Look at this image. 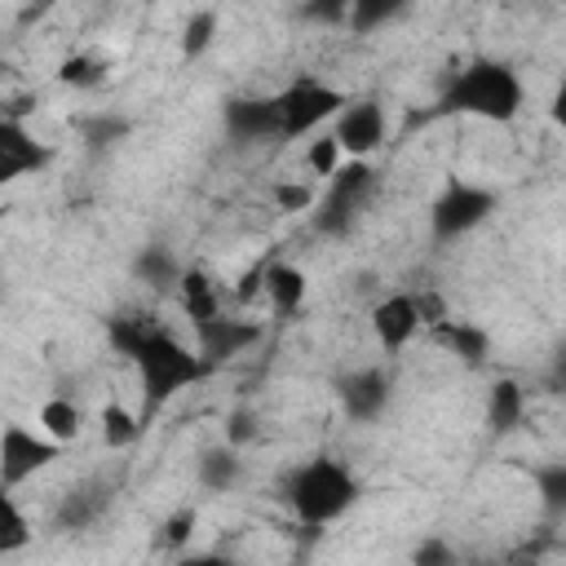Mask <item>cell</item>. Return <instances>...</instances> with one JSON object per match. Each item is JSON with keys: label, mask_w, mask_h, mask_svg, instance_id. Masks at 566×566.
I'll return each instance as SVG.
<instances>
[{"label": "cell", "mask_w": 566, "mask_h": 566, "mask_svg": "<svg viewBox=\"0 0 566 566\" xmlns=\"http://www.w3.org/2000/svg\"><path fill=\"white\" fill-rule=\"evenodd\" d=\"M106 340L137 371V385H142V424H146V416L164 411L181 389H190V385L203 380L199 354L186 340H177L155 314H111L106 318Z\"/></svg>", "instance_id": "obj_1"}, {"label": "cell", "mask_w": 566, "mask_h": 566, "mask_svg": "<svg viewBox=\"0 0 566 566\" xmlns=\"http://www.w3.org/2000/svg\"><path fill=\"white\" fill-rule=\"evenodd\" d=\"M522 106H526V84H522L517 66L504 57H486V53L455 66L438 93L442 115H469V119H486V124H509L522 115Z\"/></svg>", "instance_id": "obj_2"}, {"label": "cell", "mask_w": 566, "mask_h": 566, "mask_svg": "<svg viewBox=\"0 0 566 566\" xmlns=\"http://www.w3.org/2000/svg\"><path fill=\"white\" fill-rule=\"evenodd\" d=\"M358 495H363L358 473L336 455H310V460L292 464L287 473H279V500L292 509V517L301 526L340 522Z\"/></svg>", "instance_id": "obj_3"}, {"label": "cell", "mask_w": 566, "mask_h": 566, "mask_svg": "<svg viewBox=\"0 0 566 566\" xmlns=\"http://www.w3.org/2000/svg\"><path fill=\"white\" fill-rule=\"evenodd\" d=\"M371 190H376L371 159H340V168L327 177L323 195H314V208H310L314 234H323V239L354 234V221H358V212H363Z\"/></svg>", "instance_id": "obj_4"}, {"label": "cell", "mask_w": 566, "mask_h": 566, "mask_svg": "<svg viewBox=\"0 0 566 566\" xmlns=\"http://www.w3.org/2000/svg\"><path fill=\"white\" fill-rule=\"evenodd\" d=\"M500 208V190L482 186V181H460L447 177L442 190L429 203V239L433 243H455L464 234H473L478 226H486Z\"/></svg>", "instance_id": "obj_5"}, {"label": "cell", "mask_w": 566, "mask_h": 566, "mask_svg": "<svg viewBox=\"0 0 566 566\" xmlns=\"http://www.w3.org/2000/svg\"><path fill=\"white\" fill-rule=\"evenodd\" d=\"M274 102H279V142H301L318 124H332L349 102V93H340L318 75H296L274 93Z\"/></svg>", "instance_id": "obj_6"}, {"label": "cell", "mask_w": 566, "mask_h": 566, "mask_svg": "<svg viewBox=\"0 0 566 566\" xmlns=\"http://www.w3.org/2000/svg\"><path fill=\"white\" fill-rule=\"evenodd\" d=\"M57 460H62V447L53 438H44L40 429H31L22 420L0 424V486L4 491H18L22 482H31L35 473H44Z\"/></svg>", "instance_id": "obj_7"}, {"label": "cell", "mask_w": 566, "mask_h": 566, "mask_svg": "<svg viewBox=\"0 0 566 566\" xmlns=\"http://www.w3.org/2000/svg\"><path fill=\"white\" fill-rule=\"evenodd\" d=\"M332 394L340 402V411L354 424H376L389 407H394V371L380 363L367 367H349L340 376H332Z\"/></svg>", "instance_id": "obj_8"}, {"label": "cell", "mask_w": 566, "mask_h": 566, "mask_svg": "<svg viewBox=\"0 0 566 566\" xmlns=\"http://www.w3.org/2000/svg\"><path fill=\"white\" fill-rule=\"evenodd\" d=\"M265 327L256 318H234V314H217V318H203L195 323V354H199V367L203 376L230 367L239 354H248L252 345H261Z\"/></svg>", "instance_id": "obj_9"}, {"label": "cell", "mask_w": 566, "mask_h": 566, "mask_svg": "<svg viewBox=\"0 0 566 566\" xmlns=\"http://www.w3.org/2000/svg\"><path fill=\"white\" fill-rule=\"evenodd\" d=\"M53 159L57 150L44 137H35L22 115L0 111V190L18 186L22 177H40Z\"/></svg>", "instance_id": "obj_10"}, {"label": "cell", "mask_w": 566, "mask_h": 566, "mask_svg": "<svg viewBox=\"0 0 566 566\" xmlns=\"http://www.w3.org/2000/svg\"><path fill=\"white\" fill-rule=\"evenodd\" d=\"M221 128L234 146L279 142V102H274V93H230L221 102Z\"/></svg>", "instance_id": "obj_11"}, {"label": "cell", "mask_w": 566, "mask_h": 566, "mask_svg": "<svg viewBox=\"0 0 566 566\" xmlns=\"http://www.w3.org/2000/svg\"><path fill=\"white\" fill-rule=\"evenodd\" d=\"M332 142L349 159H371L385 146V106L376 97H349L332 119Z\"/></svg>", "instance_id": "obj_12"}, {"label": "cell", "mask_w": 566, "mask_h": 566, "mask_svg": "<svg viewBox=\"0 0 566 566\" xmlns=\"http://www.w3.org/2000/svg\"><path fill=\"white\" fill-rule=\"evenodd\" d=\"M367 323H371V336H376V345H380L385 354H402V349L420 336V314H416L411 292H389V296H380V301L371 305Z\"/></svg>", "instance_id": "obj_13"}, {"label": "cell", "mask_w": 566, "mask_h": 566, "mask_svg": "<svg viewBox=\"0 0 566 566\" xmlns=\"http://www.w3.org/2000/svg\"><path fill=\"white\" fill-rule=\"evenodd\" d=\"M106 509H111V486L97 482V478H88V482L71 486V491L57 500L53 526H57V531H71V535H75V531H88Z\"/></svg>", "instance_id": "obj_14"}, {"label": "cell", "mask_w": 566, "mask_h": 566, "mask_svg": "<svg viewBox=\"0 0 566 566\" xmlns=\"http://www.w3.org/2000/svg\"><path fill=\"white\" fill-rule=\"evenodd\" d=\"M429 336L451 354V358H460L464 367H482L486 358H491V332L482 327V323H473V318H442V323H433L429 327Z\"/></svg>", "instance_id": "obj_15"}, {"label": "cell", "mask_w": 566, "mask_h": 566, "mask_svg": "<svg viewBox=\"0 0 566 566\" xmlns=\"http://www.w3.org/2000/svg\"><path fill=\"white\" fill-rule=\"evenodd\" d=\"M526 416V389L513 376H495L486 389V407H482V424L491 438H509Z\"/></svg>", "instance_id": "obj_16"}, {"label": "cell", "mask_w": 566, "mask_h": 566, "mask_svg": "<svg viewBox=\"0 0 566 566\" xmlns=\"http://www.w3.org/2000/svg\"><path fill=\"white\" fill-rule=\"evenodd\" d=\"M261 292L270 296L274 314L292 318V314L305 305V296H310V279H305V270H301V265H292V261H265Z\"/></svg>", "instance_id": "obj_17"}, {"label": "cell", "mask_w": 566, "mask_h": 566, "mask_svg": "<svg viewBox=\"0 0 566 566\" xmlns=\"http://www.w3.org/2000/svg\"><path fill=\"white\" fill-rule=\"evenodd\" d=\"M128 270H133V279H137L142 287H150V292H159V296H168V292L177 296L181 261L172 256V248H164V243H142V248L133 252Z\"/></svg>", "instance_id": "obj_18"}, {"label": "cell", "mask_w": 566, "mask_h": 566, "mask_svg": "<svg viewBox=\"0 0 566 566\" xmlns=\"http://www.w3.org/2000/svg\"><path fill=\"white\" fill-rule=\"evenodd\" d=\"M177 301H181V310H186L190 327H195V323H203V318H217V314H221V292H217V279H212L203 265H181V279H177Z\"/></svg>", "instance_id": "obj_19"}, {"label": "cell", "mask_w": 566, "mask_h": 566, "mask_svg": "<svg viewBox=\"0 0 566 566\" xmlns=\"http://www.w3.org/2000/svg\"><path fill=\"white\" fill-rule=\"evenodd\" d=\"M35 424H40V433L53 438L57 447H71V442L84 433V407H80L75 398H66V394H53V398L40 402Z\"/></svg>", "instance_id": "obj_20"}, {"label": "cell", "mask_w": 566, "mask_h": 566, "mask_svg": "<svg viewBox=\"0 0 566 566\" xmlns=\"http://www.w3.org/2000/svg\"><path fill=\"white\" fill-rule=\"evenodd\" d=\"M195 478H199V486H203V491H212V495L234 491V486H239V478H243V460H239V451H234V447H226V442L203 447V451H199V469H195Z\"/></svg>", "instance_id": "obj_21"}, {"label": "cell", "mask_w": 566, "mask_h": 566, "mask_svg": "<svg viewBox=\"0 0 566 566\" xmlns=\"http://www.w3.org/2000/svg\"><path fill=\"white\" fill-rule=\"evenodd\" d=\"M217 31H221V13H217V9H208V4H203V9H190L186 22H181V35H177L181 57H186V62H199V57L212 49Z\"/></svg>", "instance_id": "obj_22"}, {"label": "cell", "mask_w": 566, "mask_h": 566, "mask_svg": "<svg viewBox=\"0 0 566 566\" xmlns=\"http://www.w3.org/2000/svg\"><path fill=\"white\" fill-rule=\"evenodd\" d=\"M128 133H133V119L119 115V111H97V115L80 119V142H84L93 155L115 150L119 142H128Z\"/></svg>", "instance_id": "obj_23"}, {"label": "cell", "mask_w": 566, "mask_h": 566, "mask_svg": "<svg viewBox=\"0 0 566 566\" xmlns=\"http://www.w3.org/2000/svg\"><path fill=\"white\" fill-rule=\"evenodd\" d=\"M97 429H102V447L106 451H124V447H133L137 438H142V416L133 411V407H124V402H106L102 411H97Z\"/></svg>", "instance_id": "obj_24"}, {"label": "cell", "mask_w": 566, "mask_h": 566, "mask_svg": "<svg viewBox=\"0 0 566 566\" xmlns=\"http://www.w3.org/2000/svg\"><path fill=\"white\" fill-rule=\"evenodd\" d=\"M31 544H35L31 517L22 513V504L13 500V491L0 486V557H13L22 548H31Z\"/></svg>", "instance_id": "obj_25"}, {"label": "cell", "mask_w": 566, "mask_h": 566, "mask_svg": "<svg viewBox=\"0 0 566 566\" xmlns=\"http://www.w3.org/2000/svg\"><path fill=\"white\" fill-rule=\"evenodd\" d=\"M407 4L402 0H349V13H345V31L354 35H371L380 27H389L394 18H402Z\"/></svg>", "instance_id": "obj_26"}, {"label": "cell", "mask_w": 566, "mask_h": 566, "mask_svg": "<svg viewBox=\"0 0 566 566\" xmlns=\"http://www.w3.org/2000/svg\"><path fill=\"white\" fill-rule=\"evenodd\" d=\"M57 84L66 88H102L106 84V62L93 53H66L57 62Z\"/></svg>", "instance_id": "obj_27"}, {"label": "cell", "mask_w": 566, "mask_h": 566, "mask_svg": "<svg viewBox=\"0 0 566 566\" xmlns=\"http://www.w3.org/2000/svg\"><path fill=\"white\" fill-rule=\"evenodd\" d=\"M531 478H535V491H539L544 513H548V517H562V513H566V460H548V464H539Z\"/></svg>", "instance_id": "obj_28"}, {"label": "cell", "mask_w": 566, "mask_h": 566, "mask_svg": "<svg viewBox=\"0 0 566 566\" xmlns=\"http://www.w3.org/2000/svg\"><path fill=\"white\" fill-rule=\"evenodd\" d=\"M407 562L411 566H460V553H455V544L447 535H424V539H416Z\"/></svg>", "instance_id": "obj_29"}, {"label": "cell", "mask_w": 566, "mask_h": 566, "mask_svg": "<svg viewBox=\"0 0 566 566\" xmlns=\"http://www.w3.org/2000/svg\"><path fill=\"white\" fill-rule=\"evenodd\" d=\"M195 522H199V513L186 504V509H172L168 517H164V526H159V544L168 548V553H177V548H186L190 544V535H195Z\"/></svg>", "instance_id": "obj_30"}, {"label": "cell", "mask_w": 566, "mask_h": 566, "mask_svg": "<svg viewBox=\"0 0 566 566\" xmlns=\"http://www.w3.org/2000/svg\"><path fill=\"white\" fill-rule=\"evenodd\" d=\"M305 168H310L314 177H323V181L340 168V146L332 142V133H323V137L305 142Z\"/></svg>", "instance_id": "obj_31"}, {"label": "cell", "mask_w": 566, "mask_h": 566, "mask_svg": "<svg viewBox=\"0 0 566 566\" xmlns=\"http://www.w3.org/2000/svg\"><path fill=\"white\" fill-rule=\"evenodd\" d=\"M256 433H261V420H256L252 407H234V411L226 416V447L243 451L248 442H256Z\"/></svg>", "instance_id": "obj_32"}, {"label": "cell", "mask_w": 566, "mask_h": 566, "mask_svg": "<svg viewBox=\"0 0 566 566\" xmlns=\"http://www.w3.org/2000/svg\"><path fill=\"white\" fill-rule=\"evenodd\" d=\"M345 13H349V0H305L296 9V18L318 22V27H345Z\"/></svg>", "instance_id": "obj_33"}, {"label": "cell", "mask_w": 566, "mask_h": 566, "mask_svg": "<svg viewBox=\"0 0 566 566\" xmlns=\"http://www.w3.org/2000/svg\"><path fill=\"white\" fill-rule=\"evenodd\" d=\"M274 203H279L283 212H310V208H314V190L301 186V181H279V186H274Z\"/></svg>", "instance_id": "obj_34"}, {"label": "cell", "mask_w": 566, "mask_h": 566, "mask_svg": "<svg viewBox=\"0 0 566 566\" xmlns=\"http://www.w3.org/2000/svg\"><path fill=\"white\" fill-rule=\"evenodd\" d=\"M411 301H416L420 327H433V323H442V318H447V301H442V292H438V287H420V292H411Z\"/></svg>", "instance_id": "obj_35"}, {"label": "cell", "mask_w": 566, "mask_h": 566, "mask_svg": "<svg viewBox=\"0 0 566 566\" xmlns=\"http://www.w3.org/2000/svg\"><path fill=\"white\" fill-rule=\"evenodd\" d=\"M261 274H265V265H252V270H243V274L234 279V301H239V305H252V301L261 296Z\"/></svg>", "instance_id": "obj_36"}, {"label": "cell", "mask_w": 566, "mask_h": 566, "mask_svg": "<svg viewBox=\"0 0 566 566\" xmlns=\"http://www.w3.org/2000/svg\"><path fill=\"white\" fill-rule=\"evenodd\" d=\"M172 566H234V557L217 553V548H203V553H181Z\"/></svg>", "instance_id": "obj_37"}, {"label": "cell", "mask_w": 566, "mask_h": 566, "mask_svg": "<svg viewBox=\"0 0 566 566\" xmlns=\"http://www.w3.org/2000/svg\"><path fill=\"white\" fill-rule=\"evenodd\" d=\"M504 566H539V553H535V548H517Z\"/></svg>", "instance_id": "obj_38"}]
</instances>
